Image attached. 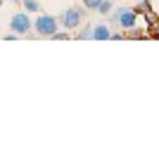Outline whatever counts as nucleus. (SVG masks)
<instances>
[{
    "label": "nucleus",
    "mask_w": 159,
    "mask_h": 159,
    "mask_svg": "<svg viewBox=\"0 0 159 159\" xmlns=\"http://www.w3.org/2000/svg\"><path fill=\"white\" fill-rule=\"evenodd\" d=\"M31 29L36 31V36H40V38H50V36L60 29V21H57V17H55V14H43V12H38V17L31 21Z\"/></svg>",
    "instance_id": "obj_1"
},
{
    "label": "nucleus",
    "mask_w": 159,
    "mask_h": 159,
    "mask_svg": "<svg viewBox=\"0 0 159 159\" xmlns=\"http://www.w3.org/2000/svg\"><path fill=\"white\" fill-rule=\"evenodd\" d=\"M83 17H86L83 7H66L64 12L57 17V21H60V29H64V31H76L83 24Z\"/></svg>",
    "instance_id": "obj_2"
},
{
    "label": "nucleus",
    "mask_w": 159,
    "mask_h": 159,
    "mask_svg": "<svg viewBox=\"0 0 159 159\" xmlns=\"http://www.w3.org/2000/svg\"><path fill=\"white\" fill-rule=\"evenodd\" d=\"M31 17H29V12H14L12 19H10V31L17 33V36H29L31 33Z\"/></svg>",
    "instance_id": "obj_3"
},
{
    "label": "nucleus",
    "mask_w": 159,
    "mask_h": 159,
    "mask_svg": "<svg viewBox=\"0 0 159 159\" xmlns=\"http://www.w3.org/2000/svg\"><path fill=\"white\" fill-rule=\"evenodd\" d=\"M109 33H112V26L100 21V24H93V31H90V40H109Z\"/></svg>",
    "instance_id": "obj_4"
},
{
    "label": "nucleus",
    "mask_w": 159,
    "mask_h": 159,
    "mask_svg": "<svg viewBox=\"0 0 159 159\" xmlns=\"http://www.w3.org/2000/svg\"><path fill=\"white\" fill-rule=\"evenodd\" d=\"M131 10L138 14V17H143V14H147L150 10H152V2H150V0H138V2H135Z\"/></svg>",
    "instance_id": "obj_5"
},
{
    "label": "nucleus",
    "mask_w": 159,
    "mask_h": 159,
    "mask_svg": "<svg viewBox=\"0 0 159 159\" xmlns=\"http://www.w3.org/2000/svg\"><path fill=\"white\" fill-rule=\"evenodd\" d=\"M114 5H116V0H102V2L98 5V10H95V12H98L100 17H107V14L114 10Z\"/></svg>",
    "instance_id": "obj_6"
},
{
    "label": "nucleus",
    "mask_w": 159,
    "mask_h": 159,
    "mask_svg": "<svg viewBox=\"0 0 159 159\" xmlns=\"http://www.w3.org/2000/svg\"><path fill=\"white\" fill-rule=\"evenodd\" d=\"M90 31H93V24H86V26L83 29H76V33H74V36H76V38L79 40H90Z\"/></svg>",
    "instance_id": "obj_7"
},
{
    "label": "nucleus",
    "mask_w": 159,
    "mask_h": 159,
    "mask_svg": "<svg viewBox=\"0 0 159 159\" xmlns=\"http://www.w3.org/2000/svg\"><path fill=\"white\" fill-rule=\"evenodd\" d=\"M21 5H24V12H29V14H31V12L38 14L40 12V2H38V0H21Z\"/></svg>",
    "instance_id": "obj_8"
},
{
    "label": "nucleus",
    "mask_w": 159,
    "mask_h": 159,
    "mask_svg": "<svg viewBox=\"0 0 159 159\" xmlns=\"http://www.w3.org/2000/svg\"><path fill=\"white\" fill-rule=\"evenodd\" d=\"M50 38H52V40H69V38H71V33L64 31V29H57V31H55Z\"/></svg>",
    "instance_id": "obj_9"
},
{
    "label": "nucleus",
    "mask_w": 159,
    "mask_h": 159,
    "mask_svg": "<svg viewBox=\"0 0 159 159\" xmlns=\"http://www.w3.org/2000/svg\"><path fill=\"white\" fill-rule=\"evenodd\" d=\"M100 2H102V0H83V10H93V12H95Z\"/></svg>",
    "instance_id": "obj_10"
},
{
    "label": "nucleus",
    "mask_w": 159,
    "mask_h": 159,
    "mask_svg": "<svg viewBox=\"0 0 159 159\" xmlns=\"http://www.w3.org/2000/svg\"><path fill=\"white\" fill-rule=\"evenodd\" d=\"M124 38H126V33H124V31H112V33H109V40H124Z\"/></svg>",
    "instance_id": "obj_11"
},
{
    "label": "nucleus",
    "mask_w": 159,
    "mask_h": 159,
    "mask_svg": "<svg viewBox=\"0 0 159 159\" xmlns=\"http://www.w3.org/2000/svg\"><path fill=\"white\" fill-rule=\"evenodd\" d=\"M14 38H19V36H17V33H12V31H10V33H5V36H2V40H14Z\"/></svg>",
    "instance_id": "obj_12"
},
{
    "label": "nucleus",
    "mask_w": 159,
    "mask_h": 159,
    "mask_svg": "<svg viewBox=\"0 0 159 159\" xmlns=\"http://www.w3.org/2000/svg\"><path fill=\"white\" fill-rule=\"evenodd\" d=\"M7 2H21V0H7Z\"/></svg>",
    "instance_id": "obj_13"
},
{
    "label": "nucleus",
    "mask_w": 159,
    "mask_h": 159,
    "mask_svg": "<svg viewBox=\"0 0 159 159\" xmlns=\"http://www.w3.org/2000/svg\"><path fill=\"white\" fill-rule=\"evenodd\" d=\"M2 5H5V0H0V7H2Z\"/></svg>",
    "instance_id": "obj_14"
}]
</instances>
